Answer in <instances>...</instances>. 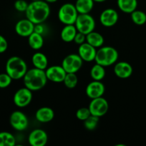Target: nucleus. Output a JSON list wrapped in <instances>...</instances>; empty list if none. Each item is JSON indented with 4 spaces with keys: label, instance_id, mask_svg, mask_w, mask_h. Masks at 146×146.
Listing matches in <instances>:
<instances>
[{
    "label": "nucleus",
    "instance_id": "dca6fc26",
    "mask_svg": "<svg viewBox=\"0 0 146 146\" xmlns=\"http://www.w3.org/2000/svg\"><path fill=\"white\" fill-rule=\"evenodd\" d=\"M97 50L96 48L93 47L88 43L84 42L79 46L78 54L83 61L85 62H91L94 61Z\"/></svg>",
    "mask_w": 146,
    "mask_h": 146
},
{
    "label": "nucleus",
    "instance_id": "f257e3e1",
    "mask_svg": "<svg viewBox=\"0 0 146 146\" xmlns=\"http://www.w3.org/2000/svg\"><path fill=\"white\" fill-rule=\"evenodd\" d=\"M26 18L33 24H42L48 19L50 14V7L44 0L31 1L28 4L25 11Z\"/></svg>",
    "mask_w": 146,
    "mask_h": 146
},
{
    "label": "nucleus",
    "instance_id": "473e14b6",
    "mask_svg": "<svg viewBox=\"0 0 146 146\" xmlns=\"http://www.w3.org/2000/svg\"><path fill=\"white\" fill-rule=\"evenodd\" d=\"M73 41H74L76 44H77V45H81L83 43L86 42V35L82 34V33L77 31Z\"/></svg>",
    "mask_w": 146,
    "mask_h": 146
},
{
    "label": "nucleus",
    "instance_id": "bb28decb",
    "mask_svg": "<svg viewBox=\"0 0 146 146\" xmlns=\"http://www.w3.org/2000/svg\"><path fill=\"white\" fill-rule=\"evenodd\" d=\"M131 19L137 25H143L146 23V14L143 11L135 9L131 13Z\"/></svg>",
    "mask_w": 146,
    "mask_h": 146
},
{
    "label": "nucleus",
    "instance_id": "4c0bfd02",
    "mask_svg": "<svg viewBox=\"0 0 146 146\" xmlns=\"http://www.w3.org/2000/svg\"><path fill=\"white\" fill-rule=\"evenodd\" d=\"M31 1H38V0H31Z\"/></svg>",
    "mask_w": 146,
    "mask_h": 146
},
{
    "label": "nucleus",
    "instance_id": "a878e982",
    "mask_svg": "<svg viewBox=\"0 0 146 146\" xmlns=\"http://www.w3.org/2000/svg\"><path fill=\"white\" fill-rule=\"evenodd\" d=\"M16 139L14 135L9 132H0V146H14Z\"/></svg>",
    "mask_w": 146,
    "mask_h": 146
},
{
    "label": "nucleus",
    "instance_id": "20e7f679",
    "mask_svg": "<svg viewBox=\"0 0 146 146\" xmlns=\"http://www.w3.org/2000/svg\"><path fill=\"white\" fill-rule=\"evenodd\" d=\"M119 54L117 49L112 46H101L96 52L94 61L104 67L113 65L118 60Z\"/></svg>",
    "mask_w": 146,
    "mask_h": 146
},
{
    "label": "nucleus",
    "instance_id": "423d86ee",
    "mask_svg": "<svg viewBox=\"0 0 146 146\" xmlns=\"http://www.w3.org/2000/svg\"><path fill=\"white\" fill-rule=\"evenodd\" d=\"M74 26L77 31L87 35L95 28V21L90 14H79Z\"/></svg>",
    "mask_w": 146,
    "mask_h": 146
},
{
    "label": "nucleus",
    "instance_id": "393cba45",
    "mask_svg": "<svg viewBox=\"0 0 146 146\" xmlns=\"http://www.w3.org/2000/svg\"><path fill=\"white\" fill-rule=\"evenodd\" d=\"M90 76L94 81H101L105 76L104 67L98 64H95L90 70Z\"/></svg>",
    "mask_w": 146,
    "mask_h": 146
},
{
    "label": "nucleus",
    "instance_id": "0eeeda50",
    "mask_svg": "<svg viewBox=\"0 0 146 146\" xmlns=\"http://www.w3.org/2000/svg\"><path fill=\"white\" fill-rule=\"evenodd\" d=\"M88 108L91 115L100 118L107 113L109 104L107 100L102 96L91 99Z\"/></svg>",
    "mask_w": 146,
    "mask_h": 146
},
{
    "label": "nucleus",
    "instance_id": "b1692460",
    "mask_svg": "<svg viewBox=\"0 0 146 146\" xmlns=\"http://www.w3.org/2000/svg\"><path fill=\"white\" fill-rule=\"evenodd\" d=\"M28 44L32 49L39 50L44 45V38L42 34L34 31L28 36Z\"/></svg>",
    "mask_w": 146,
    "mask_h": 146
},
{
    "label": "nucleus",
    "instance_id": "cd10ccee",
    "mask_svg": "<svg viewBox=\"0 0 146 146\" xmlns=\"http://www.w3.org/2000/svg\"><path fill=\"white\" fill-rule=\"evenodd\" d=\"M63 83L67 88L72 89L77 86L78 84V78L74 73H67Z\"/></svg>",
    "mask_w": 146,
    "mask_h": 146
},
{
    "label": "nucleus",
    "instance_id": "6e6552de",
    "mask_svg": "<svg viewBox=\"0 0 146 146\" xmlns=\"http://www.w3.org/2000/svg\"><path fill=\"white\" fill-rule=\"evenodd\" d=\"M83 61L79 54H71L64 57L62 62V66L67 73H76L82 66Z\"/></svg>",
    "mask_w": 146,
    "mask_h": 146
},
{
    "label": "nucleus",
    "instance_id": "4be33fe9",
    "mask_svg": "<svg viewBox=\"0 0 146 146\" xmlns=\"http://www.w3.org/2000/svg\"><path fill=\"white\" fill-rule=\"evenodd\" d=\"M117 4L121 11L126 14H131L137 9V0H117Z\"/></svg>",
    "mask_w": 146,
    "mask_h": 146
},
{
    "label": "nucleus",
    "instance_id": "9b49d317",
    "mask_svg": "<svg viewBox=\"0 0 146 146\" xmlns=\"http://www.w3.org/2000/svg\"><path fill=\"white\" fill-rule=\"evenodd\" d=\"M45 74L49 81L54 83H62L64 81L67 72L62 66H52L46 68Z\"/></svg>",
    "mask_w": 146,
    "mask_h": 146
},
{
    "label": "nucleus",
    "instance_id": "c9c22d12",
    "mask_svg": "<svg viewBox=\"0 0 146 146\" xmlns=\"http://www.w3.org/2000/svg\"><path fill=\"white\" fill-rule=\"evenodd\" d=\"M44 1H45L46 2L48 3V4H52V3H54L56 2V1H57L58 0H44Z\"/></svg>",
    "mask_w": 146,
    "mask_h": 146
},
{
    "label": "nucleus",
    "instance_id": "4468645a",
    "mask_svg": "<svg viewBox=\"0 0 146 146\" xmlns=\"http://www.w3.org/2000/svg\"><path fill=\"white\" fill-rule=\"evenodd\" d=\"M48 141L47 134L44 130L34 129L29 133L28 142L31 146H44Z\"/></svg>",
    "mask_w": 146,
    "mask_h": 146
},
{
    "label": "nucleus",
    "instance_id": "412c9836",
    "mask_svg": "<svg viewBox=\"0 0 146 146\" xmlns=\"http://www.w3.org/2000/svg\"><path fill=\"white\" fill-rule=\"evenodd\" d=\"M31 62L34 68L44 70L48 66V59L45 54L42 52H36L31 57Z\"/></svg>",
    "mask_w": 146,
    "mask_h": 146
},
{
    "label": "nucleus",
    "instance_id": "2eb2a0df",
    "mask_svg": "<svg viewBox=\"0 0 146 146\" xmlns=\"http://www.w3.org/2000/svg\"><path fill=\"white\" fill-rule=\"evenodd\" d=\"M34 25L28 19H21L17 22L15 25V31L19 36L22 37H28L34 32Z\"/></svg>",
    "mask_w": 146,
    "mask_h": 146
},
{
    "label": "nucleus",
    "instance_id": "5701e85b",
    "mask_svg": "<svg viewBox=\"0 0 146 146\" xmlns=\"http://www.w3.org/2000/svg\"><path fill=\"white\" fill-rule=\"evenodd\" d=\"M93 0H77L74 4L78 14H90L94 7Z\"/></svg>",
    "mask_w": 146,
    "mask_h": 146
},
{
    "label": "nucleus",
    "instance_id": "f704fd0d",
    "mask_svg": "<svg viewBox=\"0 0 146 146\" xmlns=\"http://www.w3.org/2000/svg\"><path fill=\"white\" fill-rule=\"evenodd\" d=\"M44 27H43L42 24H38L34 25V32H37L38 33V34H42L43 32H44Z\"/></svg>",
    "mask_w": 146,
    "mask_h": 146
},
{
    "label": "nucleus",
    "instance_id": "72a5a7b5",
    "mask_svg": "<svg viewBox=\"0 0 146 146\" xmlns=\"http://www.w3.org/2000/svg\"><path fill=\"white\" fill-rule=\"evenodd\" d=\"M7 48H8V43L7 39L3 36L0 35V54L5 52Z\"/></svg>",
    "mask_w": 146,
    "mask_h": 146
},
{
    "label": "nucleus",
    "instance_id": "39448f33",
    "mask_svg": "<svg viewBox=\"0 0 146 146\" xmlns=\"http://www.w3.org/2000/svg\"><path fill=\"white\" fill-rule=\"evenodd\" d=\"M78 14L74 4L65 3L59 9L58 19L60 22L64 25L74 24Z\"/></svg>",
    "mask_w": 146,
    "mask_h": 146
},
{
    "label": "nucleus",
    "instance_id": "c756f323",
    "mask_svg": "<svg viewBox=\"0 0 146 146\" xmlns=\"http://www.w3.org/2000/svg\"><path fill=\"white\" fill-rule=\"evenodd\" d=\"M91 115L89 108H80L76 112V117L80 121H85L90 115Z\"/></svg>",
    "mask_w": 146,
    "mask_h": 146
},
{
    "label": "nucleus",
    "instance_id": "f8f14e48",
    "mask_svg": "<svg viewBox=\"0 0 146 146\" xmlns=\"http://www.w3.org/2000/svg\"><path fill=\"white\" fill-rule=\"evenodd\" d=\"M119 15L117 11L113 9H106L102 11L100 16V21L105 27H112L117 24Z\"/></svg>",
    "mask_w": 146,
    "mask_h": 146
},
{
    "label": "nucleus",
    "instance_id": "aec40b11",
    "mask_svg": "<svg viewBox=\"0 0 146 146\" xmlns=\"http://www.w3.org/2000/svg\"><path fill=\"white\" fill-rule=\"evenodd\" d=\"M104 41L103 36L97 31H93L86 35V42L96 48L102 46Z\"/></svg>",
    "mask_w": 146,
    "mask_h": 146
},
{
    "label": "nucleus",
    "instance_id": "f03ea898",
    "mask_svg": "<svg viewBox=\"0 0 146 146\" xmlns=\"http://www.w3.org/2000/svg\"><path fill=\"white\" fill-rule=\"evenodd\" d=\"M47 78L44 70L33 68L27 70L23 77L24 86L31 91H37L42 89L47 82Z\"/></svg>",
    "mask_w": 146,
    "mask_h": 146
},
{
    "label": "nucleus",
    "instance_id": "f3484780",
    "mask_svg": "<svg viewBox=\"0 0 146 146\" xmlns=\"http://www.w3.org/2000/svg\"><path fill=\"white\" fill-rule=\"evenodd\" d=\"M114 73L115 76L122 79L128 78L131 76L133 72V68L129 63L126 61H119L115 65Z\"/></svg>",
    "mask_w": 146,
    "mask_h": 146
},
{
    "label": "nucleus",
    "instance_id": "2f4dec72",
    "mask_svg": "<svg viewBox=\"0 0 146 146\" xmlns=\"http://www.w3.org/2000/svg\"><path fill=\"white\" fill-rule=\"evenodd\" d=\"M29 3H27L25 0H17L14 2V7L17 11L19 12H25L28 7Z\"/></svg>",
    "mask_w": 146,
    "mask_h": 146
},
{
    "label": "nucleus",
    "instance_id": "6ab92c4d",
    "mask_svg": "<svg viewBox=\"0 0 146 146\" xmlns=\"http://www.w3.org/2000/svg\"><path fill=\"white\" fill-rule=\"evenodd\" d=\"M77 33V30L74 24H69V25H65L63 27L61 31L60 36L63 41L70 43L74 41V38Z\"/></svg>",
    "mask_w": 146,
    "mask_h": 146
},
{
    "label": "nucleus",
    "instance_id": "a211bd4d",
    "mask_svg": "<svg viewBox=\"0 0 146 146\" xmlns=\"http://www.w3.org/2000/svg\"><path fill=\"white\" fill-rule=\"evenodd\" d=\"M54 117V111L50 107L44 106L39 108L35 113V118L40 123H49Z\"/></svg>",
    "mask_w": 146,
    "mask_h": 146
},
{
    "label": "nucleus",
    "instance_id": "7ed1b4c3",
    "mask_svg": "<svg viewBox=\"0 0 146 146\" xmlns=\"http://www.w3.org/2000/svg\"><path fill=\"white\" fill-rule=\"evenodd\" d=\"M27 65L25 61L19 56H11L6 64V73L10 76L12 80L23 78L27 71Z\"/></svg>",
    "mask_w": 146,
    "mask_h": 146
},
{
    "label": "nucleus",
    "instance_id": "7c9ffc66",
    "mask_svg": "<svg viewBox=\"0 0 146 146\" xmlns=\"http://www.w3.org/2000/svg\"><path fill=\"white\" fill-rule=\"evenodd\" d=\"M12 78L7 73L0 74V88H5L10 86Z\"/></svg>",
    "mask_w": 146,
    "mask_h": 146
},
{
    "label": "nucleus",
    "instance_id": "ddd939ff",
    "mask_svg": "<svg viewBox=\"0 0 146 146\" xmlns=\"http://www.w3.org/2000/svg\"><path fill=\"white\" fill-rule=\"evenodd\" d=\"M105 91L104 84L100 81H94L89 83L85 89L86 95L90 99L102 97Z\"/></svg>",
    "mask_w": 146,
    "mask_h": 146
},
{
    "label": "nucleus",
    "instance_id": "c85d7f7f",
    "mask_svg": "<svg viewBox=\"0 0 146 146\" xmlns=\"http://www.w3.org/2000/svg\"><path fill=\"white\" fill-rule=\"evenodd\" d=\"M100 118L94 115H90L85 121H84V125L88 131H93L97 128Z\"/></svg>",
    "mask_w": 146,
    "mask_h": 146
},
{
    "label": "nucleus",
    "instance_id": "1a4fd4ad",
    "mask_svg": "<svg viewBox=\"0 0 146 146\" xmlns=\"http://www.w3.org/2000/svg\"><path fill=\"white\" fill-rule=\"evenodd\" d=\"M32 91L29 88H21L17 90L14 95V104L19 108H24L31 103L32 100Z\"/></svg>",
    "mask_w": 146,
    "mask_h": 146
},
{
    "label": "nucleus",
    "instance_id": "e433bc0d",
    "mask_svg": "<svg viewBox=\"0 0 146 146\" xmlns=\"http://www.w3.org/2000/svg\"><path fill=\"white\" fill-rule=\"evenodd\" d=\"M94 2H97V3H101V2H104V1H107V0H93Z\"/></svg>",
    "mask_w": 146,
    "mask_h": 146
},
{
    "label": "nucleus",
    "instance_id": "9d476101",
    "mask_svg": "<svg viewBox=\"0 0 146 146\" xmlns=\"http://www.w3.org/2000/svg\"><path fill=\"white\" fill-rule=\"evenodd\" d=\"M9 123L14 130L17 131H23L28 127L29 120L24 113L20 111H16L10 115Z\"/></svg>",
    "mask_w": 146,
    "mask_h": 146
}]
</instances>
